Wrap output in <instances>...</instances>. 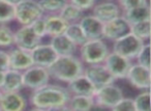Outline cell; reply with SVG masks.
I'll return each mask as SVG.
<instances>
[{
    "label": "cell",
    "instance_id": "1",
    "mask_svg": "<svg viewBox=\"0 0 151 111\" xmlns=\"http://www.w3.org/2000/svg\"><path fill=\"white\" fill-rule=\"evenodd\" d=\"M70 94L65 86L60 84H47L42 87L31 91L28 104L34 108L48 110L53 107L67 105Z\"/></svg>",
    "mask_w": 151,
    "mask_h": 111
},
{
    "label": "cell",
    "instance_id": "2",
    "mask_svg": "<svg viewBox=\"0 0 151 111\" xmlns=\"http://www.w3.org/2000/svg\"><path fill=\"white\" fill-rule=\"evenodd\" d=\"M85 65L80 60L78 55L58 56L48 67L51 79L55 81L68 83L71 80L83 75Z\"/></svg>",
    "mask_w": 151,
    "mask_h": 111
},
{
    "label": "cell",
    "instance_id": "3",
    "mask_svg": "<svg viewBox=\"0 0 151 111\" xmlns=\"http://www.w3.org/2000/svg\"><path fill=\"white\" fill-rule=\"evenodd\" d=\"M111 52L106 41L90 40L78 48V57L84 65L104 63L105 59Z\"/></svg>",
    "mask_w": 151,
    "mask_h": 111
},
{
    "label": "cell",
    "instance_id": "4",
    "mask_svg": "<svg viewBox=\"0 0 151 111\" xmlns=\"http://www.w3.org/2000/svg\"><path fill=\"white\" fill-rule=\"evenodd\" d=\"M44 17L37 1L35 0H19L15 5V20L20 26H29L37 19Z\"/></svg>",
    "mask_w": 151,
    "mask_h": 111
},
{
    "label": "cell",
    "instance_id": "5",
    "mask_svg": "<svg viewBox=\"0 0 151 111\" xmlns=\"http://www.w3.org/2000/svg\"><path fill=\"white\" fill-rule=\"evenodd\" d=\"M123 98V91L115 83L96 88L92 96L94 107L110 109V110Z\"/></svg>",
    "mask_w": 151,
    "mask_h": 111
},
{
    "label": "cell",
    "instance_id": "6",
    "mask_svg": "<svg viewBox=\"0 0 151 111\" xmlns=\"http://www.w3.org/2000/svg\"><path fill=\"white\" fill-rule=\"evenodd\" d=\"M144 44V42L137 38L129 32L126 36H122L119 40L112 43L111 51L116 54L125 57V58L134 60Z\"/></svg>",
    "mask_w": 151,
    "mask_h": 111
},
{
    "label": "cell",
    "instance_id": "7",
    "mask_svg": "<svg viewBox=\"0 0 151 111\" xmlns=\"http://www.w3.org/2000/svg\"><path fill=\"white\" fill-rule=\"evenodd\" d=\"M22 79H23L24 88L33 91L50 83L51 77L48 69L32 65L22 73Z\"/></svg>",
    "mask_w": 151,
    "mask_h": 111
},
{
    "label": "cell",
    "instance_id": "8",
    "mask_svg": "<svg viewBox=\"0 0 151 111\" xmlns=\"http://www.w3.org/2000/svg\"><path fill=\"white\" fill-rule=\"evenodd\" d=\"M104 65L110 72V74L113 76L114 79L121 80L126 78V75L132 65V60L111 51L104 61Z\"/></svg>",
    "mask_w": 151,
    "mask_h": 111
},
{
    "label": "cell",
    "instance_id": "9",
    "mask_svg": "<svg viewBox=\"0 0 151 111\" xmlns=\"http://www.w3.org/2000/svg\"><path fill=\"white\" fill-rule=\"evenodd\" d=\"M83 74L94 85L95 88H99L101 86L113 84L116 81L104 63L85 65L84 73Z\"/></svg>",
    "mask_w": 151,
    "mask_h": 111
},
{
    "label": "cell",
    "instance_id": "10",
    "mask_svg": "<svg viewBox=\"0 0 151 111\" xmlns=\"http://www.w3.org/2000/svg\"><path fill=\"white\" fill-rule=\"evenodd\" d=\"M150 69H147L142 65H137L136 62H132L125 79L134 88L144 91V90L150 89Z\"/></svg>",
    "mask_w": 151,
    "mask_h": 111
},
{
    "label": "cell",
    "instance_id": "11",
    "mask_svg": "<svg viewBox=\"0 0 151 111\" xmlns=\"http://www.w3.org/2000/svg\"><path fill=\"white\" fill-rule=\"evenodd\" d=\"M15 47L24 51L31 52L36 46L42 44V38H40L30 26H20L14 32Z\"/></svg>",
    "mask_w": 151,
    "mask_h": 111
},
{
    "label": "cell",
    "instance_id": "12",
    "mask_svg": "<svg viewBox=\"0 0 151 111\" xmlns=\"http://www.w3.org/2000/svg\"><path fill=\"white\" fill-rule=\"evenodd\" d=\"M130 25L125 21L122 16L104 24L103 40L106 42H115L120 38L129 33Z\"/></svg>",
    "mask_w": 151,
    "mask_h": 111
},
{
    "label": "cell",
    "instance_id": "13",
    "mask_svg": "<svg viewBox=\"0 0 151 111\" xmlns=\"http://www.w3.org/2000/svg\"><path fill=\"white\" fill-rule=\"evenodd\" d=\"M91 11H92L93 17H95L103 24L108 23L122 15L119 5L117 4V2H114V1L96 2Z\"/></svg>",
    "mask_w": 151,
    "mask_h": 111
},
{
    "label": "cell",
    "instance_id": "14",
    "mask_svg": "<svg viewBox=\"0 0 151 111\" xmlns=\"http://www.w3.org/2000/svg\"><path fill=\"white\" fill-rule=\"evenodd\" d=\"M28 100L21 91L19 92H2L0 99L1 111H26Z\"/></svg>",
    "mask_w": 151,
    "mask_h": 111
},
{
    "label": "cell",
    "instance_id": "15",
    "mask_svg": "<svg viewBox=\"0 0 151 111\" xmlns=\"http://www.w3.org/2000/svg\"><path fill=\"white\" fill-rule=\"evenodd\" d=\"M9 61V69L23 73L33 65L31 54L28 51H24L14 46L7 51Z\"/></svg>",
    "mask_w": 151,
    "mask_h": 111
},
{
    "label": "cell",
    "instance_id": "16",
    "mask_svg": "<svg viewBox=\"0 0 151 111\" xmlns=\"http://www.w3.org/2000/svg\"><path fill=\"white\" fill-rule=\"evenodd\" d=\"M33 65L48 69L57 58V54L50 44H40L30 52Z\"/></svg>",
    "mask_w": 151,
    "mask_h": 111
},
{
    "label": "cell",
    "instance_id": "17",
    "mask_svg": "<svg viewBox=\"0 0 151 111\" xmlns=\"http://www.w3.org/2000/svg\"><path fill=\"white\" fill-rule=\"evenodd\" d=\"M121 16L129 25L138 24L141 22L151 21L150 3L147 0H143L141 4L128 9V11L123 12Z\"/></svg>",
    "mask_w": 151,
    "mask_h": 111
},
{
    "label": "cell",
    "instance_id": "18",
    "mask_svg": "<svg viewBox=\"0 0 151 111\" xmlns=\"http://www.w3.org/2000/svg\"><path fill=\"white\" fill-rule=\"evenodd\" d=\"M79 25L87 41L103 38L104 24L92 15L83 16L82 19L79 21Z\"/></svg>",
    "mask_w": 151,
    "mask_h": 111
},
{
    "label": "cell",
    "instance_id": "19",
    "mask_svg": "<svg viewBox=\"0 0 151 111\" xmlns=\"http://www.w3.org/2000/svg\"><path fill=\"white\" fill-rule=\"evenodd\" d=\"M65 87L68 90L70 96H93L95 90H96L94 85L87 79V77L84 74L68 82Z\"/></svg>",
    "mask_w": 151,
    "mask_h": 111
},
{
    "label": "cell",
    "instance_id": "20",
    "mask_svg": "<svg viewBox=\"0 0 151 111\" xmlns=\"http://www.w3.org/2000/svg\"><path fill=\"white\" fill-rule=\"evenodd\" d=\"M49 44L55 51L57 56H70V55H76V53H78V47L64 33L51 38Z\"/></svg>",
    "mask_w": 151,
    "mask_h": 111
},
{
    "label": "cell",
    "instance_id": "21",
    "mask_svg": "<svg viewBox=\"0 0 151 111\" xmlns=\"http://www.w3.org/2000/svg\"><path fill=\"white\" fill-rule=\"evenodd\" d=\"M24 88L21 72L15 70H7L4 74L1 91L2 92H19Z\"/></svg>",
    "mask_w": 151,
    "mask_h": 111
},
{
    "label": "cell",
    "instance_id": "22",
    "mask_svg": "<svg viewBox=\"0 0 151 111\" xmlns=\"http://www.w3.org/2000/svg\"><path fill=\"white\" fill-rule=\"evenodd\" d=\"M46 23L47 36L50 38L63 34L66 30L68 23L65 22L59 15H46L44 16Z\"/></svg>",
    "mask_w": 151,
    "mask_h": 111
},
{
    "label": "cell",
    "instance_id": "23",
    "mask_svg": "<svg viewBox=\"0 0 151 111\" xmlns=\"http://www.w3.org/2000/svg\"><path fill=\"white\" fill-rule=\"evenodd\" d=\"M67 106L71 111H91L94 108L92 96H70Z\"/></svg>",
    "mask_w": 151,
    "mask_h": 111
},
{
    "label": "cell",
    "instance_id": "24",
    "mask_svg": "<svg viewBox=\"0 0 151 111\" xmlns=\"http://www.w3.org/2000/svg\"><path fill=\"white\" fill-rule=\"evenodd\" d=\"M58 15L68 24H73L79 23L84 16V13H82L78 7H76L70 1H66Z\"/></svg>",
    "mask_w": 151,
    "mask_h": 111
},
{
    "label": "cell",
    "instance_id": "25",
    "mask_svg": "<svg viewBox=\"0 0 151 111\" xmlns=\"http://www.w3.org/2000/svg\"><path fill=\"white\" fill-rule=\"evenodd\" d=\"M16 1L0 0V25H7L15 21Z\"/></svg>",
    "mask_w": 151,
    "mask_h": 111
},
{
    "label": "cell",
    "instance_id": "26",
    "mask_svg": "<svg viewBox=\"0 0 151 111\" xmlns=\"http://www.w3.org/2000/svg\"><path fill=\"white\" fill-rule=\"evenodd\" d=\"M64 34L76 45V46L78 47V48L87 42L86 38H85V36H84V33H83L79 23L68 24Z\"/></svg>",
    "mask_w": 151,
    "mask_h": 111
},
{
    "label": "cell",
    "instance_id": "27",
    "mask_svg": "<svg viewBox=\"0 0 151 111\" xmlns=\"http://www.w3.org/2000/svg\"><path fill=\"white\" fill-rule=\"evenodd\" d=\"M150 28L151 21L141 22V23L130 25L129 32L140 41L147 43L149 42V38H150Z\"/></svg>",
    "mask_w": 151,
    "mask_h": 111
},
{
    "label": "cell",
    "instance_id": "28",
    "mask_svg": "<svg viewBox=\"0 0 151 111\" xmlns=\"http://www.w3.org/2000/svg\"><path fill=\"white\" fill-rule=\"evenodd\" d=\"M65 2L66 1H62V0H60V1H57V0H40V1H37L40 9L44 13V16L58 15Z\"/></svg>",
    "mask_w": 151,
    "mask_h": 111
},
{
    "label": "cell",
    "instance_id": "29",
    "mask_svg": "<svg viewBox=\"0 0 151 111\" xmlns=\"http://www.w3.org/2000/svg\"><path fill=\"white\" fill-rule=\"evenodd\" d=\"M14 30L7 25H0V49H11L15 46Z\"/></svg>",
    "mask_w": 151,
    "mask_h": 111
},
{
    "label": "cell",
    "instance_id": "30",
    "mask_svg": "<svg viewBox=\"0 0 151 111\" xmlns=\"http://www.w3.org/2000/svg\"><path fill=\"white\" fill-rule=\"evenodd\" d=\"M136 111H151L150 110V90H144L137 94L134 99Z\"/></svg>",
    "mask_w": 151,
    "mask_h": 111
},
{
    "label": "cell",
    "instance_id": "31",
    "mask_svg": "<svg viewBox=\"0 0 151 111\" xmlns=\"http://www.w3.org/2000/svg\"><path fill=\"white\" fill-rule=\"evenodd\" d=\"M134 60H136L134 62L137 65L150 69V44H149V42L145 43L143 45L142 49L139 51Z\"/></svg>",
    "mask_w": 151,
    "mask_h": 111
},
{
    "label": "cell",
    "instance_id": "32",
    "mask_svg": "<svg viewBox=\"0 0 151 111\" xmlns=\"http://www.w3.org/2000/svg\"><path fill=\"white\" fill-rule=\"evenodd\" d=\"M111 111H136V107L134 104V99L125 98L124 96L121 101L117 103Z\"/></svg>",
    "mask_w": 151,
    "mask_h": 111
},
{
    "label": "cell",
    "instance_id": "33",
    "mask_svg": "<svg viewBox=\"0 0 151 111\" xmlns=\"http://www.w3.org/2000/svg\"><path fill=\"white\" fill-rule=\"evenodd\" d=\"M7 70H9V54H7V51L0 49V88L2 85L4 74Z\"/></svg>",
    "mask_w": 151,
    "mask_h": 111
},
{
    "label": "cell",
    "instance_id": "34",
    "mask_svg": "<svg viewBox=\"0 0 151 111\" xmlns=\"http://www.w3.org/2000/svg\"><path fill=\"white\" fill-rule=\"evenodd\" d=\"M31 27V29L33 30V32L38 36L40 38H44L45 36H47V31H46V23H45L44 17L37 19L36 21H34L31 25H29Z\"/></svg>",
    "mask_w": 151,
    "mask_h": 111
},
{
    "label": "cell",
    "instance_id": "35",
    "mask_svg": "<svg viewBox=\"0 0 151 111\" xmlns=\"http://www.w3.org/2000/svg\"><path fill=\"white\" fill-rule=\"evenodd\" d=\"M70 2L76 7H78L82 13H84L89 9H92L96 1H94V0H71Z\"/></svg>",
    "mask_w": 151,
    "mask_h": 111
},
{
    "label": "cell",
    "instance_id": "36",
    "mask_svg": "<svg viewBox=\"0 0 151 111\" xmlns=\"http://www.w3.org/2000/svg\"><path fill=\"white\" fill-rule=\"evenodd\" d=\"M47 111H71L68 108L67 105H62V106H57V107H53V108L48 109Z\"/></svg>",
    "mask_w": 151,
    "mask_h": 111
},
{
    "label": "cell",
    "instance_id": "37",
    "mask_svg": "<svg viewBox=\"0 0 151 111\" xmlns=\"http://www.w3.org/2000/svg\"><path fill=\"white\" fill-rule=\"evenodd\" d=\"M26 111H47V110H44V109H40V108H34V107H32V108H30V109H27Z\"/></svg>",
    "mask_w": 151,
    "mask_h": 111
},
{
    "label": "cell",
    "instance_id": "38",
    "mask_svg": "<svg viewBox=\"0 0 151 111\" xmlns=\"http://www.w3.org/2000/svg\"><path fill=\"white\" fill-rule=\"evenodd\" d=\"M1 96H2V91H1V89H0V99H1Z\"/></svg>",
    "mask_w": 151,
    "mask_h": 111
},
{
    "label": "cell",
    "instance_id": "39",
    "mask_svg": "<svg viewBox=\"0 0 151 111\" xmlns=\"http://www.w3.org/2000/svg\"><path fill=\"white\" fill-rule=\"evenodd\" d=\"M0 111H1V109H0Z\"/></svg>",
    "mask_w": 151,
    "mask_h": 111
}]
</instances>
